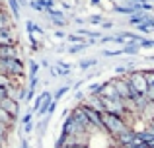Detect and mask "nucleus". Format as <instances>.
<instances>
[{
  "instance_id": "f03ea898",
  "label": "nucleus",
  "mask_w": 154,
  "mask_h": 148,
  "mask_svg": "<svg viewBox=\"0 0 154 148\" xmlns=\"http://www.w3.org/2000/svg\"><path fill=\"white\" fill-rule=\"evenodd\" d=\"M127 82H129V86H131V90H133V99H135L137 95H146L148 86H146V80H144L143 70H133V72L127 76Z\"/></svg>"
},
{
  "instance_id": "2eb2a0df",
  "label": "nucleus",
  "mask_w": 154,
  "mask_h": 148,
  "mask_svg": "<svg viewBox=\"0 0 154 148\" xmlns=\"http://www.w3.org/2000/svg\"><path fill=\"white\" fill-rule=\"evenodd\" d=\"M10 27V18H8V12L0 8V29H6Z\"/></svg>"
},
{
  "instance_id": "dca6fc26",
  "label": "nucleus",
  "mask_w": 154,
  "mask_h": 148,
  "mask_svg": "<svg viewBox=\"0 0 154 148\" xmlns=\"http://www.w3.org/2000/svg\"><path fill=\"white\" fill-rule=\"evenodd\" d=\"M100 88H102V82H90L88 84V90H86V95H98Z\"/></svg>"
},
{
  "instance_id": "5701e85b",
  "label": "nucleus",
  "mask_w": 154,
  "mask_h": 148,
  "mask_svg": "<svg viewBox=\"0 0 154 148\" xmlns=\"http://www.w3.org/2000/svg\"><path fill=\"white\" fill-rule=\"evenodd\" d=\"M121 148H148V146H146V144H144V142H140V140H139V138H137V137H135V140H133V142H131V144H127V146H121Z\"/></svg>"
},
{
  "instance_id": "6e6552de",
  "label": "nucleus",
  "mask_w": 154,
  "mask_h": 148,
  "mask_svg": "<svg viewBox=\"0 0 154 148\" xmlns=\"http://www.w3.org/2000/svg\"><path fill=\"white\" fill-rule=\"evenodd\" d=\"M14 123H16V119L12 117L10 113H6L4 109H0V125H4V127H8V129H12V127H14Z\"/></svg>"
},
{
  "instance_id": "412c9836",
  "label": "nucleus",
  "mask_w": 154,
  "mask_h": 148,
  "mask_svg": "<svg viewBox=\"0 0 154 148\" xmlns=\"http://www.w3.org/2000/svg\"><path fill=\"white\" fill-rule=\"evenodd\" d=\"M51 74H57V76H68V74H70V68H63V66H55V68H51Z\"/></svg>"
},
{
  "instance_id": "7ed1b4c3",
  "label": "nucleus",
  "mask_w": 154,
  "mask_h": 148,
  "mask_svg": "<svg viewBox=\"0 0 154 148\" xmlns=\"http://www.w3.org/2000/svg\"><path fill=\"white\" fill-rule=\"evenodd\" d=\"M111 82L115 84V90H117V94H119V98L123 99V101H127V99H133V90H131V86H129V82H127V76L113 78Z\"/></svg>"
},
{
  "instance_id": "aec40b11",
  "label": "nucleus",
  "mask_w": 154,
  "mask_h": 148,
  "mask_svg": "<svg viewBox=\"0 0 154 148\" xmlns=\"http://www.w3.org/2000/svg\"><path fill=\"white\" fill-rule=\"evenodd\" d=\"M27 65H29V78H33V76H37L39 68H41V66H39V62H35V61H29Z\"/></svg>"
},
{
  "instance_id": "1a4fd4ad",
  "label": "nucleus",
  "mask_w": 154,
  "mask_h": 148,
  "mask_svg": "<svg viewBox=\"0 0 154 148\" xmlns=\"http://www.w3.org/2000/svg\"><path fill=\"white\" fill-rule=\"evenodd\" d=\"M146 18H148V14H144V12H135V14L129 18V23H131V26H139V23H144Z\"/></svg>"
},
{
  "instance_id": "6ab92c4d",
  "label": "nucleus",
  "mask_w": 154,
  "mask_h": 148,
  "mask_svg": "<svg viewBox=\"0 0 154 148\" xmlns=\"http://www.w3.org/2000/svg\"><path fill=\"white\" fill-rule=\"evenodd\" d=\"M8 134H10V129H8V127H4V125H0V146L6 144Z\"/></svg>"
},
{
  "instance_id": "4468645a",
  "label": "nucleus",
  "mask_w": 154,
  "mask_h": 148,
  "mask_svg": "<svg viewBox=\"0 0 154 148\" xmlns=\"http://www.w3.org/2000/svg\"><path fill=\"white\" fill-rule=\"evenodd\" d=\"M84 49H88V41L86 43H74V45H70L66 51L70 55H76V53H80V51H84Z\"/></svg>"
},
{
  "instance_id": "9d476101",
  "label": "nucleus",
  "mask_w": 154,
  "mask_h": 148,
  "mask_svg": "<svg viewBox=\"0 0 154 148\" xmlns=\"http://www.w3.org/2000/svg\"><path fill=\"white\" fill-rule=\"evenodd\" d=\"M143 74H144V80H146L148 92H154V68L152 70H143Z\"/></svg>"
},
{
  "instance_id": "b1692460",
  "label": "nucleus",
  "mask_w": 154,
  "mask_h": 148,
  "mask_svg": "<svg viewBox=\"0 0 154 148\" xmlns=\"http://www.w3.org/2000/svg\"><path fill=\"white\" fill-rule=\"evenodd\" d=\"M41 101H43V92H41V94H39V95H37L35 99H33V107H31V113H33V115H35V111L39 109V105H41Z\"/></svg>"
},
{
  "instance_id": "58836bf2",
  "label": "nucleus",
  "mask_w": 154,
  "mask_h": 148,
  "mask_svg": "<svg viewBox=\"0 0 154 148\" xmlns=\"http://www.w3.org/2000/svg\"><path fill=\"white\" fill-rule=\"evenodd\" d=\"M64 148H90V146H64Z\"/></svg>"
},
{
  "instance_id": "a211bd4d",
  "label": "nucleus",
  "mask_w": 154,
  "mask_h": 148,
  "mask_svg": "<svg viewBox=\"0 0 154 148\" xmlns=\"http://www.w3.org/2000/svg\"><path fill=\"white\" fill-rule=\"evenodd\" d=\"M47 125H49V117H43L41 121L37 123V133H39V137H43V134H45Z\"/></svg>"
},
{
  "instance_id": "ddd939ff",
  "label": "nucleus",
  "mask_w": 154,
  "mask_h": 148,
  "mask_svg": "<svg viewBox=\"0 0 154 148\" xmlns=\"http://www.w3.org/2000/svg\"><path fill=\"white\" fill-rule=\"evenodd\" d=\"M8 8L14 14V20H20V2L18 0H8Z\"/></svg>"
},
{
  "instance_id": "c9c22d12",
  "label": "nucleus",
  "mask_w": 154,
  "mask_h": 148,
  "mask_svg": "<svg viewBox=\"0 0 154 148\" xmlns=\"http://www.w3.org/2000/svg\"><path fill=\"white\" fill-rule=\"evenodd\" d=\"M137 29H139V31H143V33H146V31H150V29H148L146 26H144V23H139V26H137Z\"/></svg>"
},
{
  "instance_id": "f3484780",
  "label": "nucleus",
  "mask_w": 154,
  "mask_h": 148,
  "mask_svg": "<svg viewBox=\"0 0 154 148\" xmlns=\"http://www.w3.org/2000/svg\"><path fill=\"white\" fill-rule=\"evenodd\" d=\"M139 45H125L121 49V55H139Z\"/></svg>"
},
{
  "instance_id": "2f4dec72",
  "label": "nucleus",
  "mask_w": 154,
  "mask_h": 148,
  "mask_svg": "<svg viewBox=\"0 0 154 148\" xmlns=\"http://www.w3.org/2000/svg\"><path fill=\"white\" fill-rule=\"evenodd\" d=\"M146 133H150L152 137H154V117L148 119V129H146Z\"/></svg>"
},
{
  "instance_id": "9b49d317",
  "label": "nucleus",
  "mask_w": 154,
  "mask_h": 148,
  "mask_svg": "<svg viewBox=\"0 0 154 148\" xmlns=\"http://www.w3.org/2000/svg\"><path fill=\"white\" fill-rule=\"evenodd\" d=\"M70 92V86H60L57 88V92L53 94V101H60V99L64 98V94H68Z\"/></svg>"
},
{
  "instance_id": "f8f14e48",
  "label": "nucleus",
  "mask_w": 154,
  "mask_h": 148,
  "mask_svg": "<svg viewBox=\"0 0 154 148\" xmlns=\"http://www.w3.org/2000/svg\"><path fill=\"white\" fill-rule=\"evenodd\" d=\"M98 65V59H82V61L78 62V66L82 70H88V68H92V66H96Z\"/></svg>"
},
{
  "instance_id": "a19ab883",
  "label": "nucleus",
  "mask_w": 154,
  "mask_h": 148,
  "mask_svg": "<svg viewBox=\"0 0 154 148\" xmlns=\"http://www.w3.org/2000/svg\"><path fill=\"white\" fill-rule=\"evenodd\" d=\"M150 109H152V111H154V101H152V103H150Z\"/></svg>"
},
{
  "instance_id": "ea45409f",
  "label": "nucleus",
  "mask_w": 154,
  "mask_h": 148,
  "mask_svg": "<svg viewBox=\"0 0 154 148\" xmlns=\"http://www.w3.org/2000/svg\"><path fill=\"white\" fill-rule=\"evenodd\" d=\"M90 4H94V6H96V4H100V0H90Z\"/></svg>"
},
{
  "instance_id": "79ce46f5",
  "label": "nucleus",
  "mask_w": 154,
  "mask_h": 148,
  "mask_svg": "<svg viewBox=\"0 0 154 148\" xmlns=\"http://www.w3.org/2000/svg\"><path fill=\"white\" fill-rule=\"evenodd\" d=\"M0 148H4V146H0Z\"/></svg>"
},
{
  "instance_id": "c756f323",
  "label": "nucleus",
  "mask_w": 154,
  "mask_h": 148,
  "mask_svg": "<svg viewBox=\"0 0 154 148\" xmlns=\"http://www.w3.org/2000/svg\"><path fill=\"white\" fill-rule=\"evenodd\" d=\"M31 121H33V113H31V111L22 117V123H23V125H26V123H31Z\"/></svg>"
},
{
  "instance_id": "423d86ee",
  "label": "nucleus",
  "mask_w": 154,
  "mask_h": 148,
  "mask_svg": "<svg viewBox=\"0 0 154 148\" xmlns=\"http://www.w3.org/2000/svg\"><path fill=\"white\" fill-rule=\"evenodd\" d=\"M53 103V94L51 92H47V90H43V101H41V105H39V109L35 111V115L37 117H47V111H49V105ZM33 115V117H35Z\"/></svg>"
},
{
  "instance_id": "0eeeda50",
  "label": "nucleus",
  "mask_w": 154,
  "mask_h": 148,
  "mask_svg": "<svg viewBox=\"0 0 154 148\" xmlns=\"http://www.w3.org/2000/svg\"><path fill=\"white\" fill-rule=\"evenodd\" d=\"M0 59H22V55H20V47L18 45L0 47Z\"/></svg>"
},
{
  "instance_id": "7c9ffc66",
  "label": "nucleus",
  "mask_w": 154,
  "mask_h": 148,
  "mask_svg": "<svg viewBox=\"0 0 154 148\" xmlns=\"http://www.w3.org/2000/svg\"><path fill=\"white\" fill-rule=\"evenodd\" d=\"M33 121H31V123H26V125H23V133H26V134H29L31 133V131H33Z\"/></svg>"
},
{
  "instance_id": "4be33fe9",
  "label": "nucleus",
  "mask_w": 154,
  "mask_h": 148,
  "mask_svg": "<svg viewBox=\"0 0 154 148\" xmlns=\"http://www.w3.org/2000/svg\"><path fill=\"white\" fill-rule=\"evenodd\" d=\"M12 86V78L10 76H6V74H0V88H10Z\"/></svg>"
},
{
  "instance_id": "20e7f679",
  "label": "nucleus",
  "mask_w": 154,
  "mask_h": 148,
  "mask_svg": "<svg viewBox=\"0 0 154 148\" xmlns=\"http://www.w3.org/2000/svg\"><path fill=\"white\" fill-rule=\"evenodd\" d=\"M18 45V35L12 27H6V29H0V47H12Z\"/></svg>"
},
{
  "instance_id": "473e14b6",
  "label": "nucleus",
  "mask_w": 154,
  "mask_h": 148,
  "mask_svg": "<svg viewBox=\"0 0 154 148\" xmlns=\"http://www.w3.org/2000/svg\"><path fill=\"white\" fill-rule=\"evenodd\" d=\"M53 37H55V39H64V37H66V33H64V31H60V29H57L55 33H53Z\"/></svg>"
},
{
  "instance_id": "c85d7f7f",
  "label": "nucleus",
  "mask_w": 154,
  "mask_h": 148,
  "mask_svg": "<svg viewBox=\"0 0 154 148\" xmlns=\"http://www.w3.org/2000/svg\"><path fill=\"white\" fill-rule=\"evenodd\" d=\"M144 26H146V27H148V29H154V18H152V16H150V14H148V18H146V20H144Z\"/></svg>"
},
{
  "instance_id": "bb28decb",
  "label": "nucleus",
  "mask_w": 154,
  "mask_h": 148,
  "mask_svg": "<svg viewBox=\"0 0 154 148\" xmlns=\"http://www.w3.org/2000/svg\"><path fill=\"white\" fill-rule=\"evenodd\" d=\"M37 84H39V78H37V76H33V78H29L27 88H29V90H35V88H37Z\"/></svg>"
},
{
  "instance_id": "4c0bfd02",
  "label": "nucleus",
  "mask_w": 154,
  "mask_h": 148,
  "mask_svg": "<svg viewBox=\"0 0 154 148\" xmlns=\"http://www.w3.org/2000/svg\"><path fill=\"white\" fill-rule=\"evenodd\" d=\"M20 148H29V142H27V140H22V142H20Z\"/></svg>"
},
{
  "instance_id": "e433bc0d",
  "label": "nucleus",
  "mask_w": 154,
  "mask_h": 148,
  "mask_svg": "<svg viewBox=\"0 0 154 148\" xmlns=\"http://www.w3.org/2000/svg\"><path fill=\"white\" fill-rule=\"evenodd\" d=\"M39 66H43V68H49V61H47V59H43V61L39 62Z\"/></svg>"
},
{
  "instance_id": "f257e3e1",
  "label": "nucleus",
  "mask_w": 154,
  "mask_h": 148,
  "mask_svg": "<svg viewBox=\"0 0 154 148\" xmlns=\"http://www.w3.org/2000/svg\"><path fill=\"white\" fill-rule=\"evenodd\" d=\"M102 125H103V133H107L109 137H117L119 133H123L125 129H129L127 121L123 117H117V115H111V113H102Z\"/></svg>"
},
{
  "instance_id": "72a5a7b5",
  "label": "nucleus",
  "mask_w": 154,
  "mask_h": 148,
  "mask_svg": "<svg viewBox=\"0 0 154 148\" xmlns=\"http://www.w3.org/2000/svg\"><path fill=\"white\" fill-rule=\"evenodd\" d=\"M102 27H103V29H111V27H113V22H111V20H103V22H102Z\"/></svg>"
},
{
  "instance_id": "393cba45",
  "label": "nucleus",
  "mask_w": 154,
  "mask_h": 148,
  "mask_svg": "<svg viewBox=\"0 0 154 148\" xmlns=\"http://www.w3.org/2000/svg\"><path fill=\"white\" fill-rule=\"evenodd\" d=\"M51 22H53V26H57V27H64L66 26V20L64 18H51Z\"/></svg>"
},
{
  "instance_id": "cd10ccee",
  "label": "nucleus",
  "mask_w": 154,
  "mask_h": 148,
  "mask_svg": "<svg viewBox=\"0 0 154 148\" xmlns=\"http://www.w3.org/2000/svg\"><path fill=\"white\" fill-rule=\"evenodd\" d=\"M33 98H35V90H29V88H27V90H26V98H23V99H26V101H31Z\"/></svg>"
},
{
  "instance_id": "a878e982",
  "label": "nucleus",
  "mask_w": 154,
  "mask_h": 148,
  "mask_svg": "<svg viewBox=\"0 0 154 148\" xmlns=\"http://www.w3.org/2000/svg\"><path fill=\"white\" fill-rule=\"evenodd\" d=\"M102 16H98V14H94V16H90V23H94V26H102Z\"/></svg>"
},
{
  "instance_id": "39448f33",
  "label": "nucleus",
  "mask_w": 154,
  "mask_h": 148,
  "mask_svg": "<svg viewBox=\"0 0 154 148\" xmlns=\"http://www.w3.org/2000/svg\"><path fill=\"white\" fill-rule=\"evenodd\" d=\"M0 109H4L6 113H10L12 117H18L20 115V103L16 101V99H12V98H4L2 101H0Z\"/></svg>"
},
{
  "instance_id": "f704fd0d",
  "label": "nucleus",
  "mask_w": 154,
  "mask_h": 148,
  "mask_svg": "<svg viewBox=\"0 0 154 148\" xmlns=\"http://www.w3.org/2000/svg\"><path fill=\"white\" fill-rule=\"evenodd\" d=\"M4 98H8V90L6 88H0V101H2Z\"/></svg>"
}]
</instances>
